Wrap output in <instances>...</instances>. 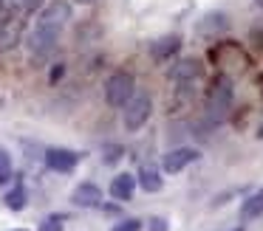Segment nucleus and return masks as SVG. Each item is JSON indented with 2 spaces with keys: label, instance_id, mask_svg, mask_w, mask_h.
Here are the masks:
<instances>
[{
  "label": "nucleus",
  "instance_id": "5",
  "mask_svg": "<svg viewBox=\"0 0 263 231\" xmlns=\"http://www.w3.org/2000/svg\"><path fill=\"white\" fill-rule=\"evenodd\" d=\"M198 150H193V146H173L170 152L164 155V172H181L184 166H190V163L198 161Z\"/></svg>",
  "mask_w": 263,
  "mask_h": 231
},
{
  "label": "nucleus",
  "instance_id": "7",
  "mask_svg": "<svg viewBox=\"0 0 263 231\" xmlns=\"http://www.w3.org/2000/svg\"><path fill=\"white\" fill-rule=\"evenodd\" d=\"M80 163V155L74 150H63V146H51L46 152V166L54 172H71V169Z\"/></svg>",
  "mask_w": 263,
  "mask_h": 231
},
{
  "label": "nucleus",
  "instance_id": "21",
  "mask_svg": "<svg viewBox=\"0 0 263 231\" xmlns=\"http://www.w3.org/2000/svg\"><path fill=\"white\" fill-rule=\"evenodd\" d=\"M40 231H63V223H60V217H48L40 223Z\"/></svg>",
  "mask_w": 263,
  "mask_h": 231
},
{
  "label": "nucleus",
  "instance_id": "26",
  "mask_svg": "<svg viewBox=\"0 0 263 231\" xmlns=\"http://www.w3.org/2000/svg\"><path fill=\"white\" fill-rule=\"evenodd\" d=\"M6 17H9V14H3V11H0V23H3V20H6Z\"/></svg>",
  "mask_w": 263,
  "mask_h": 231
},
{
  "label": "nucleus",
  "instance_id": "19",
  "mask_svg": "<svg viewBox=\"0 0 263 231\" xmlns=\"http://www.w3.org/2000/svg\"><path fill=\"white\" fill-rule=\"evenodd\" d=\"M0 11L3 14H17V11H23V0H0Z\"/></svg>",
  "mask_w": 263,
  "mask_h": 231
},
{
  "label": "nucleus",
  "instance_id": "14",
  "mask_svg": "<svg viewBox=\"0 0 263 231\" xmlns=\"http://www.w3.org/2000/svg\"><path fill=\"white\" fill-rule=\"evenodd\" d=\"M263 217V189H257L255 195H249L243 203H240V220L249 223V220Z\"/></svg>",
  "mask_w": 263,
  "mask_h": 231
},
{
  "label": "nucleus",
  "instance_id": "4",
  "mask_svg": "<svg viewBox=\"0 0 263 231\" xmlns=\"http://www.w3.org/2000/svg\"><path fill=\"white\" fill-rule=\"evenodd\" d=\"M150 110H153V101H150L147 93H133L125 104V130L127 133H136V130L144 127V121L150 118Z\"/></svg>",
  "mask_w": 263,
  "mask_h": 231
},
{
  "label": "nucleus",
  "instance_id": "11",
  "mask_svg": "<svg viewBox=\"0 0 263 231\" xmlns=\"http://www.w3.org/2000/svg\"><path fill=\"white\" fill-rule=\"evenodd\" d=\"M133 189H136V175L122 172V175H116V178L110 180V197H114V200H119V203L130 200Z\"/></svg>",
  "mask_w": 263,
  "mask_h": 231
},
{
  "label": "nucleus",
  "instance_id": "17",
  "mask_svg": "<svg viewBox=\"0 0 263 231\" xmlns=\"http://www.w3.org/2000/svg\"><path fill=\"white\" fill-rule=\"evenodd\" d=\"M12 178V155L6 150H0V186Z\"/></svg>",
  "mask_w": 263,
  "mask_h": 231
},
{
  "label": "nucleus",
  "instance_id": "27",
  "mask_svg": "<svg viewBox=\"0 0 263 231\" xmlns=\"http://www.w3.org/2000/svg\"><path fill=\"white\" fill-rule=\"evenodd\" d=\"M255 3H257V6H263V0H255Z\"/></svg>",
  "mask_w": 263,
  "mask_h": 231
},
{
  "label": "nucleus",
  "instance_id": "1",
  "mask_svg": "<svg viewBox=\"0 0 263 231\" xmlns=\"http://www.w3.org/2000/svg\"><path fill=\"white\" fill-rule=\"evenodd\" d=\"M229 107H232V82L229 76H218L210 88V96H206V110H210V121L218 124L227 118Z\"/></svg>",
  "mask_w": 263,
  "mask_h": 231
},
{
  "label": "nucleus",
  "instance_id": "16",
  "mask_svg": "<svg viewBox=\"0 0 263 231\" xmlns=\"http://www.w3.org/2000/svg\"><path fill=\"white\" fill-rule=\"evenodd\" d=\"M6 206L12 208V212H20V208L26 206V189H23V183H17L12 192L6 195Z\"/></svg>",
  "mask_w": 263,
  "mask_h": 231
},
{
  "label": "nucleus",
  "instance_id": "12",
  "mask_svg": "<svg viewBox=\"0 0 263 231\" xmlns=\"http://www.w3.org/2000/svg\"><path fill=\"white\" fill-rule=\"evenodd\" d=\"M170 76L176 79V82H193V79L201 76V62L198 59H181L173 65Z\"/></svg>",
  "mask_w": 263,
  "mask_h": 231
},
{
  "label": "nucleus",
  "instance_id": "22",
  "mask_svg": "<svg viewBox=\"0 0 263 231\" xmlns=\"http://www.w3.org/2000/svg\"><path fill=\"white\" fill-rule=\"evenodd\" d=\"M147 231H167V220L164 217H150Z\"/></svg>",
  "mask_w": 263,
  "mask_h": 231
},
{
  "label": "nucleus",
  "instance_id": "13",
  "mask_svg": "<svg viewBox=\"0 0 263 231\" xmlns=\"http://www.w3.org/2000/svg\"><path fill=\"white\" fill-rule=\"evenodd\" d=\"M136 183L142 186L144 192H161V186H164V180H161V175H159V169L156 166H150V163H144L142 169H139V175H136Z\"/></svg>",
  "mask_w": 263,
  "mask_h": 231
},
{
  "label": "nucleus",
  "instance_id": "15",
  "mask_svg": "<svg viewBox=\"0 0 263 231\" xmlns=\"http://www.w3.org/2000/svg\"><path fill=\"white\" fill-rule=\"evenodd\" d=\"M223 28H227V17H223V14H206L204 20L198 23V31H201V34L223 31Z\"/></svg>",
  "mask_w": 263,
  "mask_h": 231
},
{
  "label": "nucleus",
  "instance_id": "28",
  "mask_svg": "<svg viewBox=\"0 0 263 231\" xmlns=\"http://www.w3.org/2000/svg\"><path fill=\"white\" fill-rule=\"evenodd\" d=\"M235 231H243V228H235Z\"/></svg>",
  "mask_w": 263,
  "mask_h": 231
},
{
  "label": "nucleus",
  "instance_id": "24",
  "mask_svg": "<svg viewBox=\"0 0 263 231\" xmlns=\"http://www.w3.org/2000/svg\"><path fill=\"white\" fill-rule=\"evenodd\" d=\"M63 73H65V68H63V65H57V68L51 71V82H57V79L63 76Z\"/></svg>",
  "mask_w": 263,
  "mask_h": 231
},
{
  "label": "nucleus",
  "instance_id": "9",
  "mask_svg": "<svg viewBox=\"0 0 263 231\" xmlns=\"http://www.w3.org/2000/svg\"><path fill=\"white\" fill-rule=\"evenodd\" d=\"M71 203L80 208H97L102 203V189L97 183H80L71 195Z\"/></svg>",
  "mask_w": 263,
  "mask_h": 231
},
{
  "label": "nucleus",
  "instance_id": "25",
  "mask_svg": "<svg viewBox=\"0 0 263 231\" xmlns=\"http://www.w3.org/2000/svg\"><path fill=\"white\" fill-rule=\"evenodd\" d=\"M74 3H82V6H88V3H93V0H74Z\"/></svg>",
  "mask_w": 263,
  "mask_h": 231
},
{
  "label": "nucleus",
  "instance_id": "10",
  "mask_svg": "<svg viewBox=\"0 0 263 231\" xmlns=\"http://www.w3.org/2000/svg\"><path fill=\"white\" fill-rule=\"evenodd\" d=\"M178 48H181V39L176 34H170V37H161L156 43H150V56L156 62H167V59H173V54H178Z\"/></svg>",
  "mask_w": 263,
  "mask_h": 231
},
{
  "label": "nucleus",
  "instance_id": "23",
  "mask_svg": "<svg viewBox=\"0 0 263 231\" xmlns=\"http://www.w3.org/2000/svg\"><path fill=\"white\" fill-rule=\"evenodd\" d=\"M43 3H46V0H23V11L26 14H34L37 9H43Z\"/></svg>",
  "mask_w": 263,
  "mask_h": 231
},
{
  "label": "nucleus",
  "instance_id": "2",
  "mask_svg": "<svg viewBox=\"0 0 263 231\" xmlns=\"http://www.w3.org/2000/svg\"><path fill=\"white\" fill-rule=\"evenodd\" d=\"M133 93H136V79L127 71L110 73L108 82H105V101H108L110 107H125Z\"/></svg>",
  "mask_w": 263,
  "mask_h": 231
},
{
  "label": "nucleus",
  "instance_id": "20",
  "mask_svg": "<svg viewBox=\"0 0 263 231\" xmlns=\"http://www.w3.org/2000/svg\"><path fill=\"white\" fill-rule=\"evenodd\" d=\"M139 228H142V223H139V220H122V223H116L114 225V231H139Z\"/></svg>",
  "mask_w": 263,
  "mask_h": 231
},
{
  "label": "nucleus",
  "instance_id": "3",
  "mask_svg": "<svg viewBox=\"0 0 263 231\" xmlns=\"http://www.w3.org/2000/svg\"><path fill=\"white\" fill-rule=\"evenodd\" d=\"M60 39V28L57 26H46V23H37L34 31L29 34V51L34 59H46L54 48H57Z\"/></svg>",
  "mask_w": 263,
  "mask_h": 231
},
{
  "label": "nucleus",
  "instance_id": "6",
  "mask_svg": "<svg viewBox=\"0 0 263 231\" xmlns=\"http://www.w3.org/2000/svg\"><path fill=\"white\" fill-rule=\"evenodd\" d=\"M23 39V20L17 14H9L0 23V51H12Z\"/></svg>",
  "mask_w": 263,
  "mask_h": 231
},
{
  "label": "nucleus",
  "instance_id": "8",
  "mask_svg": "<svg viewBox=\"0 0 263 231\" xmlns=\"http://www.w3.org/2000/svg\"><path fill=\"white\" fill-rule=\"evenodd\" d=\"M68 20H71V3H68V0H54L51 6H46V9L40 11V20H37V23L63 28Z\"/></svg>",
  "mask_w": 263,
  "mask_h": 231
},
{
  "label": "nucleus",
  "instance_id": "18",
  "mask_svg": "<svg viewBox=\"0 0 263 231\" xmlns=\"http://www.w3.org/2000/svg\"><path fill=\"white\" fill-rule=\"evenodd\" d=\"M122 155H125V150H122L119 144H108V146L102 150V161H105V163H116Z\"/></svg>",
  "mask_w": 263,
  "mask_h": 231
},
{
  "label": "nucleus",
  "instance_id": "29",
  "mask_svg": "<svg viewBox=\"0 0 263 231\" xmlns=\"http://www.w3.org/2000/svg\"><path fill=\"white\" fill-rule=\"evenodd\" d=\"M17 231H23V228H17Z\"/></svg>",
  "mask_w": 263,
  "mask_h": 231
}]
</instances>
